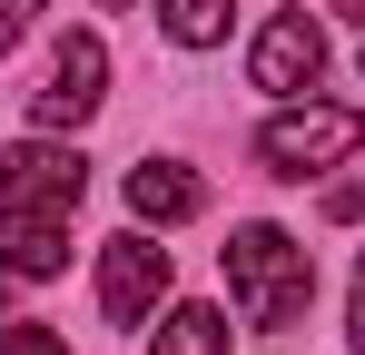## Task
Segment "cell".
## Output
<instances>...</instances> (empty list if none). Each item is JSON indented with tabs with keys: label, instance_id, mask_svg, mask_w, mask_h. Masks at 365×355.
<instances>
[{
	"label": "cell",
	"instance_id": "cell-1",
	"mask_svg": "<svg viewBox=\"0 0 365 355\" xmlns=\"http://www.w3.org/2000/svg\"><path fill=\"white\" fill-rule=\"evenodd\" d=\"M227 296H237V316L247 326H297L306 316V296H316V257H306L287 227H237L227 237Z\"/></svg>",
	"mask_w": 365,
	"mask_h": 355
},
{
	"label": "cell",
	"instance_id": "cell-2",
	"mask_svg": "<svg viewBox=\"0 0 365 355\" xmlns=\"http://www.w3.org/2000/svg\"><path fill=\"white\" fill-rule=\"evenodd\" d=\"M365 118L356 109H316V99H287V109L257 128V158H267V178H316L336 168V158H356Z\"/></svg>",
	"mask_w": 365,
	"mask_h": 355
},
{
	"label": "cell",
	"instance_id": "cell-3",
	"mask_svg": "<svg viewBox=\"0 0 365 355\" xmlns=\"http://www.w3.org/2000/svg\"><path fill=\"white\" fill-rule=\"evenodd\" d=\"M99 79H109V50H99V30H69V40H60V59H50V79L30 89V128H60V138H69L79 118L109 99Z\"/></svg>",
	"mask_w": 365,
	"mask_h": 355
},
{
	"label": "cell",
	"instance_id": "cell-4",
	"mask_svg": "<svg viewBox=\"0 0 365 355\" xmlns=\"http://www.w3.org/2000/svg\"><path fill=\"white\" fill-rule=\"evenodd\" d=\"M79 187H89V158L69 148L60 128L0 148V197H20V207H79Z\"/></svg>",
	"mask_w": 365,
	"mask_h": 355
},
{
	"label": "cell",
	"instance_id": "cell-5",
	"mask_svg": "<svg viewBox=\"0 0 365 355\" xmlns=\"http://www.w3.org/2000/svg\"><path fill=\"white\" fill-rule=\"evenodd\" d=\"M316 69H326V30H316V10H277V20L257 30V50H247V79H257L267 99H306Z\"/></svg>",
	"mask_w": 365,
	"mask_h": 355
},
{
	"label": "cell",
	"instance_id": "cell-6",
	"mask_svg": "<svg viewBox=\"0 0 365 355\" xmlns=\"http://www.w3.org/2000/svg\"><path fill=\"white\" fill-rule=\"evenodd\" d=\"M158 296H168V247H148L138 227L109 237L99 247V306H109V326H148Z\"/></svg>",
	"mask_w": 365,
	"mask_h": 355
},
{
	"label": "cell",
	"instance_id": "cell-7",
	"mask_svg": "<svg viewBox=\"0 0 365 355\" xmlns=\"http://www.w3.org/2000/svg\"><path fill=\"white\" fill-rule=\"evenodd\" d=\"M69 267V207L0 197V277H60Z\"/></svg>",
	"mask_w": 365,
	"mask_h": 355
},
{
	"label": "cell",
	"instance_id": "cell-8",
	"mask_svg": "<svg viewBox=\"0 0 365 355\" xmlns=\"http://www.w3.org/2000/svg\"><path fill=\"white\" fill-rule=\"evenodd\" d=\"M197 207H207L197 168H178V158H148V168H128V217H138V227H187Z\"/></svg>",
	"mask_w": 365,
	"mask_h": 355
},
{
	"label": "cell",
	"instance_id": "cell-9",
	"mask_svg": "<svg viewBox=\"0 0 365 355\" xmlns=\"http://www.w3.org/2000/svg\"><path fill=\"white\" fill-rule=\"evenodd\" d=\"M148 355H227V316H217V306H168Z\"/></svg>",
	"mask_w": 365,
	"mask_h": 355
},
{
	"label": "cell",
	"instance_id": "cell-10",
	"mask_svg": "<svg viewBox=\"0 0 365 355\" xmlns=\"http://www.w3.org/2000/svg\"><path fill=\"white\" fill-rule=\"evenodd\" d=\"M227 10H237V0H158V20H168L178 50H217V40H227Z\"/></svg>",
	"mask_w": 365,
	"mask_h": 355
},
{
	"label": "cell",
	"instance_id": "cell-11",
	"mask_svg": "<svg viewBox=\"0 0 365 355\" xmlns=\"http://www.w3.org/2000/svg\"><path fill=\"white\" fill-rule=\"evenodd\" d=\"M326 217H336V227H365V178H346V187H326Z\"/></svg>",
	"mask_w": 365,
	"mask_h": 355
},
{
	"label": "cell",
	"instance_id": "cell-12",
	"mask_svg": "<svg viewBox=\"0 0 365 355\" xmlns=\"http://www.w3.org/2000/svg\"><path fill=\"white\" fill-rule=\"evenodd\" d=\"M0 355H69V346L50 336V326H10V336H0Z\"/></svg>",
	"mask_w": 365,
	"mask_h": 355
},
{
	"label": "cell",
	"instance_id": "cell-13",
	"mask_svg": "<svg viewBox=\"0 0 365 355\" xmlns=\"http://www.w3.org/2000/svg\"><path fill=\"white\" fill-rule=\"evenodd\" d=\"M30 10H40V0H0V59L20 50V30H30Z\"/></svg>",
	"mask_w": 365,
	"mask_h": 355
},
{
	"label": "cell",
	"instance_id": "cell-14",
	"mask_svg": "<svg viewBox=\"0 0 365 355\" xmlns=\"http://www.w3.org/2000/svg\"><path fill=\"white\" fill-rule=\"evenodd\" d=\"M346 346L365 355V257H356V316H346Z\"/></svg>",
	"mask_w": 365,
	"mask_h": 355
},
{
	"label": "cell",
	"instance_id": "cell-15",
	"mask_svg": "<svg viewBox=\"0 0 365 355\" xmlns=\"http://www.w3.org/2000/svg\"><path fill=\"white\" fill-rule=\"evenodd\" d=\"M99 10H128V0H99Z\"/></svg>",
	"mask_w": 365,
	"mask_h": 355
}]
</instances>
